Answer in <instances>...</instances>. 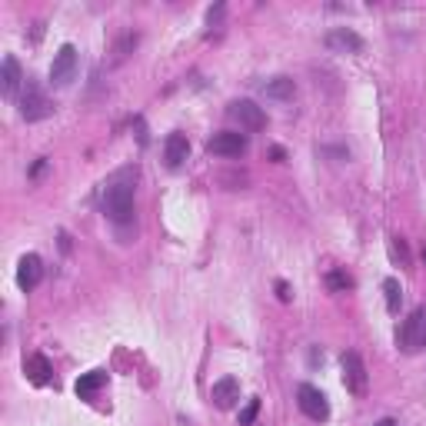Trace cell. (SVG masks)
Listing matches in <instances>:
<instances>
[{
  "label": "cell",
  "mask_w": 426,
  "mask_h": 426,
  "mask_svg": "<svg viewBox=\"0 0 426 426\" xmlns=\"http://www.w3.org/2000/svg\"><path fill=\"white\" fill-rule=\"evenodd\" d=\"M137 180H140V170L137 164L130 167H120L106 177L104 183V213L106 220H113L117 227H124L133 220V193H137Z\"/></svg>",
  "instance_id": "6da1fadb"
},
{
  "label": "cell",
  "mask_w": 426,
  "mask_h": 426,
  "mask_svg": "<svg viewBox=\"0 0 426 426\" xmlns=\"http://www.w3.org/2000/svg\"><path fill=\"white\" fill-rule=\"evenodd\" d=\"M396 343H400L403 353H420V350H426V306L413 310V313L403 320Z\"/></svg>",
  "instance_id": "7a4b0ae2"
},
{
  "label": "cell",
  "mask_w": 426,
  "mask_h": 426,
  "mask_svg": "<svg viewBox=\"0 0 426 426\" xmlns=\"http://www.w3.org/2000/svg\"><path fill=\"white\" fill-rule=\"evenodd\" d=\"M343 386L353 393V396H366L370 390V373H366V363L360 353H343Z\"/></svg>",
  "instance_id": "3957f363"
},
{
  "label": "cell",
  "mask_w": 426,
  "mask_h": 426,
  "mask_svg": "<svg viewBox=\"0 0 426 426\" xmlns=\"http://www.w3.org/2000/svg\"><path fill=\"white\" fill-rule=\"evenodd\" d=\"M50 100L43 97V90L34 80H27V87H23L21 93V117L27 120V124H34V120H43V117H50Z\"/></svg>",
  "instance_id": "277c9868"
},
{
  "label": "cell",
  "mask_w": 426,
  "mask_h": 426,
  "mask_svg": "<svg viewBox=\"0 0 426 426\" xmlns=\"http://www.w3.org/2000/svg\"><path fill=\"white\" fill-rule=\"evenodd\" d=\"M227 117H230L234 124H240V130H250V133L267 127V113H263L254 100H234V104L227 106Z\"/></svg>",
  "instance_id": "5b68a950"
},
{
  "label": "cell",
  "mask_w": 426,
  "mask_h": 426,
  "mask_svg": "<svg viewBox=\"0 0 426 426\" xmlns=\"http://www.w3.org/2000/svg\"><path fill=\"white\" fill-rule=\"evenodd\" d=\"M74 74H77V47H74V43H64V47L57 50L54 64H50V80H54V87H67L74 80Z\"/></svg>",
  "instance_id": "8992f818"
},
{
  "label": "cell",
  "mask_w": 426,
  "mask_h": 426,
  "mask_svg": "<svg viewBox=\"0 0 426 426\" xmlns=\"http://www.w3.org/2000/svg\"><path fill=\"white\" fill-rule=\"evenodd\" d=\"M247 147H250L247 133H234V130L213 133L210 140H207V150L216 153V157H240V153H247Z\"/></svg>",
  "instance_id": "52a82bcc"
},
{
  "label": "cell",
  "mask_w": 426,
  "mask_h": 426,
  "mask_svg": "<svg viewBox=\"0 0 426 426\" xmlns=\"http://www.w3.org/2000/svg\"><path fill=\"white\" fill-rule=\"evenodd\" d=\"M297 403H300V410L310 416V420H326L330 416V403H326V396L320 393L317 386H310V383H303L297 390Z\"/></svg>",
  "instance_id": "ba28073f"
},
{
  "label": "cell",
  "mask_w": 426,
  "mask_h": 426,
  "mask_svg": "<svg viewBox=\"0 0 426 426\" xmlns=\"http://www.w3.org/2000/svg\"><path fill=\"white\" fill-rule=\"evenodd\" d=\"M21 87H27V80H23V70H21V64H17V57H3V74H0V90H3V97H7V100H17Z\"/></svg>",
  "instance_id": "9c48e42d"
},
{
  "label": "cell",
  "mask_w": 426,
  "mask_h": 426,
  "mask_svg": "<svg viewBox=\"0 0 426 426\" xmlns=\"http://www.w3.org/2000/svg\"><path fill=\"white\" fill-rule=\"evenodd\" d=\"M43 277V263L37 254H23L21 263H17V287L21 290H34Z\"/></svg>",
  "instance_id": "30bf717a"
},
{
  "label": "cell",
  "mask_w": 426,
  "mask_h": 426,
  "mask_svg": "<svg viewBox=\"0 0 426 426\" xmlns=\"http://www.w3.org/2000/svg\"><path fill=\"white\" fill-rule=\"evenodd\" d=\"M326 47H330L333 54H360L363 41H360V34H353V30H346V27H337V30L326 34Z\"/></svg>",
  "instance_id": "8fae6325"
},
{
  "label": "cell",
  "mask_w": 426,
  "mask_h": 426,
  "mask_svg": "<svg viewBox=\"0 0 426 426\" xmlns=\"http://www.w3.org/2000/svg\"><path fill=\"white\" fill-rule=\"evenodd\" d=\"M210 400L216 410H230V406L240 400V383H236L234 377H223V380H216L210 390Z\"/></svg>",
  "instance_id": "7c38bea8"
},
{
  "label": "cell",
  "mask_w": 426,
  "mask_h": 426,
  "mask_svg": "<svg viewBox=\"0 0 426 426\" xmlns=\"http://www.w3.org/2000/svg\"><path fill=\"white\" fill-rule=\"evenodd\" d=\"M23 373H27V380L34 386H47L54 380V366H50V360L43 353H34L30 360L23 363Z\"/></svg>",
  "instance_id": "4fadbf2b"
},
{
  "label": "cell",
  "mask_w": 426,
  "mask_h": 426,
  "mask_svg": "<svg viewBox=\"0 0 426 426\" xmlns=\"http://www.w3.org/2000/svg\"><path fill=\"white\" fill-rule=\"evenodd\" d=\"M260 90H263V97L280 100V104H287V100L297 97V84H293L290 77H273V80H267V84L260 87Z\"/></svg>",
  "instance_id": "5bb4252c"
},
{
  "label": "cell",
  "mask_w": 426,
  "mask_h": 426,
  "mask_svg": "<svg viewBox=\"0 0 426 426\" xmlns=\"http://www.w3.org/2000/svg\"><path fill=\"white\" fill-rule=\"evenodd\" d=\"M187 157H190V140L183 133H170L167 137V164L177 170V167H183Z\"/></svg>",
  "instance_id": "9a60e30c"
},
{
  "label": "cell",
  "mask_w": 426,
  "mask_h": 426,
  "mask_svg": "<svg viewBox=\"0 0 426 426\" xmlns=\"http://www.w3.org/2000/svg\"><path fill=\"white\" fill-rule=\"evenodd\" d=\"M104 383H106V373H104V370L84 373V377L77 380V393H80V396H93V393H97V390H100Z\"/></svg>",
  "instance_id": "2e32d148"
},
{
  "label": "cell",
  "mask_w": 426,
  "mask_h": 426,
  "mask_svg": "<svg viewBox=\"0 0 426 426\" xmlns=\"http://www.w3.org/2000/svg\"><path fill=\"white\" fill-rule=\"evenodd\" d=\"M383 293H386V310H390V313H400V303H403V290H400V280L386 277V280H383Z\"/></svg>",
  "instance_id": "e0dca14e"
},
{
  "label": "cell",
  "mask_w": 426,
  "mask_h": 426,
  "mask_svg": "<svg viewBox=\"0 0 426 426\" xmlns=\"http://www.w3.org/2000/svg\"><path fill=\"white\" fill-rule=\"evenodd\" d=\"M326 287H330L333 293H346V290L353 287V280L346 277L343 270H330V273H326Z\"/></svg>",
  "instance_id": "ac0fdd59"
},
{
  "label": "cell",
  "mask_w": 426,
  "mask_h": 426,
  "mask_svg": "<svg viewBox=\"0 0 426 426\" xmlns=\"http://www.w3.org/2000/svg\"><path fill=\"white\" fill-rule=\"evenodd\" d=\"M390 254H393V260H400V263L410 260V250H406L403 236H390Z\"/></svg>",
  "instance_id": "d6986e66"
},
{
  "label": "cell",
  "mask_w": 426,
  "mask_h": 426,
  "mask_svg": "<svg viewBox=\"0 0 426 426\" xmlns=\"http://www.w3.org/2000/svg\"><path fill=\"white\" fill-rule=\"evenodd\" d=\"M256 413H260V400H250V403H247V410L240 413V426H250L256 420Z\"/></svg>",
  "instance_id": "ffe728a7"
},
{
  "label": "cell",
  "mask_w": 426,
  "mask_h": 426,
  "mask_svg": "<svg viewBox=\"0 0 426 426\" xmlns=\"http://www.w3.org/2000/svg\"><path fill=\"white\" fill-rule=\"evenodd\" d=\"M277 293H280V300H290V287H287V283H277Z\"/></svg>",
  "instance_id": "44dd1931"
},
{
  "label": "cell",
  "mask_w": 426,
  "mask_h": 426,
  "mask_svg": "<svg viewBox=\"0 0 426 426\" xmlns=\"http://www.w3.org/2000/svg\"><path fill=\"white\" fill-rule=\"evenodd\" d=\"M377 426H396V423H393V420L386 416V420H380V423H377Z\"/></svg>",
  "instance_id": "7402d4cb"
},
{
  "label": "cell",
  "mask_w": 426,
  "mask_h": 426,
  "mask_svg": "<svg viewBox=\"0 0 426 426\" xmlns=\"http://www.w3.org/2000/svg\"><path fill=\"white\" fill-rule=\"evenodd\" d=\"M423 263H426V247H423Z\"/></svg>",
  "instance_id": "603a6c76"
}]
</instances>
